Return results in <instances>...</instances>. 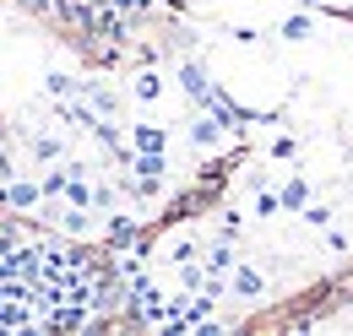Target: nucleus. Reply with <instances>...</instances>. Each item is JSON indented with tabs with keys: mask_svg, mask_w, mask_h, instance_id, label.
Listing matches in <instances>:
<instances>
[{
	"mask_svg": "<svg viewBox=\"0 0 353 336\" xmlns=\"http://www.w3.org/2000/svg\"><path fill=\"white\" fill-rule=\"evenodd\" d=\"M174 76H179V92H185L196 109H212V103H218V87H212V76H207L201 60H179Z\"/></svg>",
	"mask_w": 353,
	"mask_h": 336,
	"instance_id": "nucleus-1",
	"label": "nucleus"
},
{
	"mask_svg": "<svg viewBox=\"0 0 353 336\" xmlns=\"http://www.w3.org/2000/svg\"><path fill=\"white\" fill-rule=\"evenodd\" d=\"M228 293H234V298H245V304L266 298V271H261V266H250V260H239V266L228 271Z\"/></svg>",
	"mask_w": 353,
	"mask_h": 336,
	"instance_id": "nucleus-2",
	"label": "nucleus"
},
{
	"mask_svg": "<svg viewBox=\"0 0 353 336\" xmlns=\"http://www.w3.org/2000/svg\"><path fill=\"white\" fill-rule=\"evenodd\" d=\"M223 136H228V130H223V120L212 114V109H196V120L185 125V141H190V152H201V147H218Z\"/></svg>",
	"mask_w": 353,
	"mask_h": 336,
	"instance_id": "nucleus-3",
	"label": "nucleus"
},
{
	"mask_svg": "<svg viewBox=\"0 0 353 336\" xmlns=\"http://www.w3.org/2000/svg\"><path fill=\"white\" fill-rule=\"evenodd\" d=\"M0 201H6V207H17V211H28V207H39V201H44V185H28V179H6Z\"/></svg>",
	"mask_w": 353,
	"mask_h": 336,
	"instance_id": "nucleus-4",
	"label": "nucleus"
},
{
	"mask_svg": "<svg viewBox=\"0 0 353 336\" xmlns=\"http://www.w3.org/2000/svg\"><path fill=\"white\" fill-rule=\"evenodd\" d=\"M131 147L136 152H163V147H169V130L152 125V120H136L131 125Z\"/></svg>",
	"mask_w": 353,
	"mask_h": 336,
	"instance_id": "nucleus-5",
	"label": "nucleus"
},
{
	"mask_svg": "<svg viewBox=\"0 0 353 336\" xmlns=\"http://www.w3.org/2000/svg\"><path fill=\"white\" fill-rule=\"evenodd\" d=\"M239 266V250H234V239H218V244H207V271L212 277H228Z\"/></svg>",
	"mask_w": 353,
	"mask_h": 336,
	"instance_id": "nucleus-6",
	"label": "nucleus"
},
{
	"mask_svg": "<svg viewBox=\"0 0 353 336\" xmlns=\"http://www.w3.org/2000/svg\"><path fill=\"white\" fill-rule=\"evenodd\" d=\"M277 201H283V211H305L310 207V179H305V174H294V179L277 190Z\"/></svg>",
	"mask_w": 353,
	"mask_h": 336,
	"instance_id": "nucleus-7",
	"label": "nucleus"
},
{
	"mask_svg": "<svg viewBox=\"0 0 353 336\" xmlns=\"http://www.w3.org/2000/svg\"><path fill=\"white\" fill-rule=\"evenodd\" d=\"M82 98H88L98 114H114L120 109V98H114V87H103V82H82Z\"/></svg>",
	"mask_w": 353,
	"mask_h": 336,
	"instance_id": "nucleus-8",
	"label": "nucleus"
},
{
	"mask_svg": "<svg viewBox=\"0 0 353 336\" xmlns=\"http://www.w3.org/2000/svg\"><path fill=\"white\" fill-rule=\"evenodd\" d=\"M44 87H49V98H77V92H82V76H65V71H49V76H44Z\"/></svg>",
	"mask_w": 353,
	"mask_h": 336,
	"instance_id": "nucleus-9",
	"label": "nucleus"
},
{
	"mask_svg": "<svg viewBox=\"0 0 353 336\" xmlns=\"http://www.w3.org/2000/svg\"><path fill=\"white\" fill-rule=\"evenodd\" d=\"M136 98H141V103H158V98H163V76H158V71H141V76H136Z\"/></svg>",
	"mask_w": 353,
	"mask_h": 336,
	"instance_id": "nucleus-10",
	"label": "nucleus"
},
{
	"mask_svg": "<svg viewBox=\"0 0 353 336\" xmlns=\"http://www.w3.org/2000/svg\"><path fill=\"white\" fill-rule=\"evenodd\" d=\"M60 228H65V233H88V228H92L88 207H71V211H60Z\"/></svg>",
	"mask_w": 353,
	"mask_h": 336,
	"instance_id": "nucleus-11",
	"label": "nucleus"
},
{
	"mask_svg": "<svg viewBox=\"0 0 353 336\" xmlns=\"http://www.w3.org/2000/svg\"><path fill=\"white\" fill-rule=\"evenodd\" d=\"M277 33H283V39H288V43L310 39V17H305V11H299V17H288V22H277Z\"/></svg>",
	"mask_w": 353,
	"mask_h": 336,
	"instance_id": "nucleus-12",
	"label": "nucleus"
},
{
	"mask_svg": "<svg viewBox=\"0 0 353 336\" xmlns=\"http://www.w3.org/2000/svg\"><path fill=\"white\" fill-rule=\"evenodd\" d=\"M92 207H98V211H114V207H120L114 185H92Z\"/></svg>",
	"mask_w": 353,
	"mask_h": 336,
	"instance_id": "nucleus-13",
	"label": "nucleus"
},
{
	"mask_svg": "<svg viewBox=\"0 0 353 336\" xmlns=\"http://www.w3.org/2000/svg\"><path fill=\"white\" fill-rule=\"evenodd\" d=\"M33 152H39V158H44V163H54V158H60V152H65V147H60V141H54V136H33Z\"/></svg>",
	"mask_w": 353,
	"mask_h": 336,
	"instance_id": "nucleus-14",
	"label": "nucleus"
},
{
	"mask_svg": "<svg viewBox=\"0 0 353 336\" xmlns=\"http://www.w3.org/2000/svg\"><path fill=\"white\" fill-rule=\"evenodd\" d=\"M332 217H337L332 207H305V222H310V228H321V233L332 228Z\"/></svg>",
	"mask_w": 353,
	"mask_h": 336,
	"instance_id": "nucleus-15",
	"label": "nucleus"
},
{
	"mask_svg": "<svg viewBox=\"0 0 353 336\" xmlns=\"http://www.w3.org/2000/svg\"><path fill=\"white\" fill-rule=\"evenodd\" d=\"M272 158H277V163H288V158H294V136H288V130H283V136H272Z\"/></svg>",
	"mask_w": 353,
	"mask_h": 336,
	"instance_id": "nucleus-16",
	"label": "nucleus"
},
{
	"mask_svg": "<svg viewBox=\"0 0 353 336\" xmlns=\"http://www.w3.org/2000/svg\"><path fill=\"white\" fill-rule=\"evenodd\" d=\"M223 239H239V233H245V217H239V211H223Z\"/></svg>",
	"mask_w": 353,
	"mask_h": 336,
	"instance_id": "nucleus-17",
	"label": "nucleus"
},
{
	"mask_svg": "<svg viewBox=\"0 0 353 336\" xmlns=\"http://www.w3.org/2000/svg\"><path fill=\"white\" fill-rule=\"evenodd\" d=\"M54 326H60V331H71V326H88V315H82V309H60V315H54Z\"/></svg>",
	"mask_w": 353,
	"mask_h": 336,
	"instance_id": "nucleus-18",
	"label": "nucleus"
},
{
	"mask_svg": "<svg viewBox=\"0 0 353 336\" xmlns=\"http://www.w3.org/2000/svg\"><path fill=\"white\" fill-rule=\"evenodd\" d=\"M44 196H65V168H54V174H44Z\"/></svg>",
	"mask_w": 353,
	"mask_h": 336,
	"instance_id": "nucleus-19",
	"label": "nucleus"
},
{
	"mask_svg": "<svg viewBox=\"0 0 353 336\" xmlns=\"http://www.w3.org/2000/svg\"><path fill=\"white\" fill-rule=\"evenodd\" d=\"M326 250H332V255H343V250H348V233H337V228H326Z\"/></svg>",
	"mask_w": 353,
	"mask_h": 336,
	"instance_id": "nucleus-20",
	"label": "nucleus"
},
{
	"mask_svg": "<svg viewBox=\"0 0 353 336\" xmlns=\"http://www.w3.org/2000/svg\"><path fill=\"white\" fill-rule=\"evenodd\" d=\"M305 6H310V11H315V6H326V0H305Z\"/></svg>",
	"mask_w": 353,
	"mask_h": 336,
	"instance_id": "nucleus-21",
	"label": "nucleus"
}]
</instances>
